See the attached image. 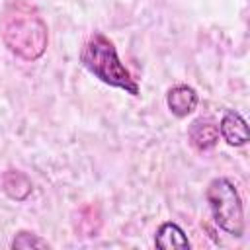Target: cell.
I'll return each instance as SVG.
<instances>
[{
    "label": "cell",
    "instance_id": "6da1fadb",
    "mask_svg": "<svg viewBox=\"0 0 250 250\" xmlns=\"http://www.w3.org/2000/svg\"><path fill=\"white\" fill-rule=\"evenodd\" d=\"M0 37L10 53L23 61H37L49 45V27L35 6L12 0L0 16Z\"/></svg>",
    "mask_w": 250,
    "mask_h": 250
},
{
    "label": "cell",
    "instance_id": "5b68a950",
    "mask_svg": "<svg viewBox=\"0 0 250 250\" xmlns=\"http://www.w3.org/2000/svg\"><path fill=\"white\" fill-rule=\"evenodd\" d=\"M197 102H199L197 92L188 84H178V86L170 88L166 94L168 109L176 117H188L197 107Z\"/></svg>",
    "mask_w": 250,
    "mask_h": 250
},
{
    "label": "cell",
    "instance_id": "52a82bcc",
    "mask_svg": "<svg viewBox=\"0 0 250 250\" xmlns=\"http://www.w3.org/2000/svg\"><path fill=\"white\" fill-rule=\"evenodd\" d=\"M191 145L197 150H211L217 143H219V127L211 121H203V119H195L188 131Z\"/></svg>",
    "mask_w": 250,
    "mask_h": 250
},
{
    "label": "cell",
    "instance_id": "ba28073f",
    "mask_svg": "<svg viewBox=\"0 0 250 250\" xmlns=\"http://www.w3.org/2000/svg\"><path fill=\"white\" fill-rule=\"evenodd\" d=\"M2 189L10 199L16 201H23L29 197L33 184L27 178V174L20 172V170H6L2 174Z\"/></svg>",
    "mask_w": 250,
    "mask_h": 250
},
{
    "label": "cell",
    "instance_id": "3957f363",
    "mask_svg": "<svg viewBox=\"0 0 250 250\" xmlns=\"http://www.w3.org/2000/svg\"><path fill=\"white\" fill-rule=\"evenodd\" d=\"M213 221L225 232L240 238L244 234V209L238 189L229 178H215L205 191Z\"/></svg>",
    "mask_w": 250,
    "mask_h": 250
},
{
    "label": "cell",
    "instance_id": "8992f818",
    "mask_svg": "<svg viewBox=\"0 0 250 250\" xmlns=\"http://www.w3.org/2000/svg\"><path fill=\"white\" fill-rule=\"evenodd\" d=\"M100 229H102V213H100L98 205L88 203V205L80 207L76 213V219H74L76 234H80L84 238H94L100 234Z\"/></svg>",
    "mask_w": 250,
    "mask_h": 250
},
{
    "label": "cell",
    "instance_id": "30bf717a",
    "mask_svg": "<svg viewBox=\"0 0 250 250\" xmlns=\"http://www.w3.org/2000/svg\"><path fill=\"white\" fill-rule=\"evenodd\" d=\"M51 244L47 240H43L41 236H37L35 232L29 230H20L14 240H12V248H20V250H29V248H49Z\"/></svg>",
    "mask_w": 250,
    "mask_h": 250
},
{
    "label": "cell",
    "instance_id": "277c9868",
    "mask_svg": "<svg viewBox=\"0 0 250 250\" xmlns=\"http://www.w3.org/2000/svg\"><path fill=\"white\" fill-rule=\"evenodd\" d=\"M219 133L230 146H242L250 139L246 119L234 109H227L225 111V115L221 119V125H219Z\"/></svg>",
    "mask_w": 250,
    "mask_h": 250
},
{
    "label": "cell",
    "instance_id": "7a4b0ae2",
    "mask_svg": "<svg viewBox=\"0 0 250 250\" xmlns=\"http://www.w3.org/2000/svg\"><path fill=\"white\" fill-rule=\"evenodd\" d=\"M82 64L104 84H109L113 88L125 90L131 96H139L141 88L137 80L131 76V72L125 68V64L119 61L115 45L104 35V33H94L80 55Z\"/></svg>",
    "mask_w": 250,
    "mask_h": 250
},
{
    "label": "cell",
    "instance_id": "9c48e42d",
    "mask_svg": "<svg viewBox=\"0 0 250 250\" xmlns=\"http://www.w3.org/2000/svg\"><path fill=\"white\" fill-rule=\"evenodd\" d=\"M154 244L156 248L162 250H172V248H189V240L186 232L176 225V223H162L154 234Z\"/></svg>",
    "mask_w": 250,
    "mask_h": 250
}]
</instances>
